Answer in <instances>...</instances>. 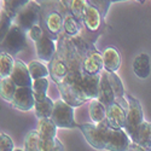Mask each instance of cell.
<instances>
[{
	"instance_id": "cell-32",
	"label": "cell",
	"mask_w": 151,
	"mask_h": 151,
	"mask_svg": "<svg viewBox=\"0 0 151 151\" xmlns=\"http://www.w3.org/2000/svg\"><path fill=\"white\" fill-rule=\"evenodd\" d=\"M15 144L12 139L5 133L0 134V151H15Z\"/></svg>"
},
{
	"instance_id": "cell-18",
	"label": "cell",
	"mask_w": 151,
	"mask_h": 151,
	"mask_svg": "<svg viewBox=\"0 0 151 151\" xmlns=\"http://www.w3.org/2000/svg\"><path fill=\"white\" fill-rule=\"evenodd\" d=\"M104 69L110 73H116L121 67V55L115 47H106L103 52Z\"/></svg>"
},
{
	"instance_id": "cell-28",
	"label": "cell",
	"mask_w": 151,
	"mask_h": 151,
	"mask_svg": "<svg viewBox=\"0 0 151 151\" xmlns=\"http://www.w3.org/2000/svg\"><path fill=\"white\" fill-rule=\"evenodd\" d=\"M41 138L37 131H29L24 138V151H40Z\"/></svg>"
},
{
	"instance_id": "cell-31",
	"label": "cell",
	"mask_w": 151,
	"mask_h": 151,
	"mask_svg": "<svg viewBox=\"0 0 151 151\" xmlns=\"http://www.w3.org/2000/svg\"><path fill=\"white\" fill-rule=\"evenodd\" d=\"M87 3L92 6H94L100 12L102 17L105 18L106 14H108V10L111 5V0H87Z\"/></svg>"
},
{
	"instance_id": "cell-14",
	"label": "cell",
	"mask_w": 151,
	"mask_h": 151,
	"mask_svg": "<svg viewBox=\"0 0 151 151\" xmlns=\"http://www.w3.org/2000/svg\"><path fill=\"white\" fill-rule=\"evenodd\" d=\"M10 78L17 85V87H32L33 86L34 80L29 73L28 64H24L22 60H16L15 68L12 70V74Z\"/></svg>"
},
{
	"instance_id": "cell-19",
	"label": "cell",
	"mask_w": 151,
	"mask_h": 151,
	"mask_svg": "<svg viewBox=\"0 0 151 151\" xmlns=\"http://www.w3.org/2000/svg\"><path fill=\"white\" fill-rule=\"evenodd\" d=\"M57 126L51 117L47 119H39L37 121V133L42 140H55L57 133Z\"/></svg>"
},
{
	"instance_id": "cell-21",
	"label": "cell",
	"mask_w": 151,
	"mask_h": 151,
	"mask_svg": "<svg viewBox=\"0 0 151 151\" xmlns=\"http://www.w3.org/2000/svg\"><path fill=\"white\" fill-rule=\"evenodd\" d=\"M34 109H35V115L37 116V119L51 117L55 109V102L50 97H46L42 100H36Z\"/></svg>"
},
{
	"instance_id": "cell-30",
	"label": "cell",
	"mask_w": 151,
	"mask_h": 151,
	"mask_svg": "<svg viewBox=\"0 0 151 151\" xmlns=\"http://www.w3.org/2000/svg\"><path fill=\"white\" fill-rule=\"evenodd\" d=\"M0 22H1V28H0V36H1V40L7 35V33L10 32L11 27L14 26V19H12L6 12L1 9L0 12Z\"/></svg>"
},
{
	"instance_id": "cell-1",
	"label": "cell",
	"mask_w": 151,
	"mask_h": 151,
	"mask_svg": "<svg viewBox=\"0 0 151 151\" xmlns=\"http://www.w3.org/2000/svg\"><path fill=\"white\" fill-rule=\"evenodd\" d=\"M40 26L51 39H59L64 26V7L59 0H42Z\"/></svg>"
},
{
	"instance_id": "cell-39",
	"label": "cell",
	"mask_w": 151,
	"mask_h": 151,
	"mask_svg": "<svg viewBox=\"0 0 151 151\" xmlns=\"http://www.w3.org/2000/svg\"><path fill=\"white\" fill-rule=\"evenodd\" d=\"M15 151H24V150H22V149H16Z\"/></svg>"
},
{
	"instance_id": "cell-24",
	"label": "cell",
	"mask_w": 151,
	"mask_h": 151,
	"mask_svg": "<svg viewBox=\"0 0 151 151\" xmlns=\"http://www.w3.org/2000/svg\"><path fill=\"white\" fill-rule=\"evenodd\" d=\"M16 91H17V85L12 81L11 78L1 79V81H0V94H1V98L5 102L11 104L12 99H14L16 94Z\"/></svg>"
},
{
	"instance_id": "cell-10",
	"label": "cell",
	"mask_w": 151,
	"mask_h": 151,
	"mask_svg": "<svg viewBox=\"0 0 151 151\" xmlns=\"http://www.w3.org/2000/svg\"><path fill=\"white\" fill-rule=\"evenodd\" d=\"M21 111H29L35 106V97L32 87H17L16 94L10 104Z\"/></svg>"
},
{
	"instance_id": "cell-8",
	"label": "cell",
	"mask_w": 151,
	"mask_h": 151,
	"mask_svg": "<svg viewBox=\"0 0 151 151\" xmlns=\"http://www.w3.org/2000/svg\"><path fill=\"white\" fill-rule=\"evenodd\" d=\"M82 70L85 74L88 75H97L104 70V62H103V53H100L94 47L93 44L90 45L83 57Z\"/></svg>"
},
{
	"instance_id": "cell-5",
	"label": "cell",
	"mask_w": 151,
	"mask_h": 151,
	"mask_svg": "<svg viewBox=\"0 0 151 151\" xmlns=\"http://www.w3.org/2000/svg\"><path fill=\"white\" fill-rule=\"evenodd\" d=\"M127 100L129 103V110L127 112V119H126V126H124V131L131 138V140L133 143H137V138H138V132L142 123L144 122V115H143V108L142 104L138 99L134 97L127 94Z\"/></svg>"
},
{
	"instance_id": "cell-13",
	"label": "cell",
	"mask_w": 151,
	"mask_h": 151,
	"mask_svg": "<svg viewBox=\"0 0 151 151\" xmlns=\"http://www.w3.org/2000/svg\"><path fill=\"white\" fill-rule=\"evenodd\" d=\"M100 103H103L104 106L108 109L109 106H111L115 102V96L112 92L111 85L109 81V76H108V71L104 69L100 73V82H99V91H98V98H97Z\"/></svg>"
},
{
	"instance_id": "cell-38",
	"label": "cell",
	"mask_w": 151,
	"mask_h": 151,
	"mask_svg": "<svg viewBox=\"0 0 151 151\" xmlns=\"http://www.w3.org/2000/svg\"><path fill=\"white\" fill-rule=\"evenodd\" d=\"M137 1H138V3H144L145 0H137Z\"/></svg>"
},
{
	"instance_id": "cell-17",
	"label": "cell",
	"mask_w": 151,
	"mask_h": 151,
	"mask_svg": "<svg viewBox=\"0 0 151 151\" xmlns=\"http://www.w3.org/2000/svg\"><path fill=\"white\" fill-rule=\"evenodd\" d=\"M126 119H127V112L117 103H114L111 106H109L106 109V120H108L109 124L112 126V127L124 128Z\"/></svg>"
},
{
	"instance_id": "cell-7",
	"label": "cell",
	"mask_w": 151,
	"mask_h": 151,
	"mask_svg": "<svg viewBox=\"0 0 151 151\" xmlns=\"http://www.w3.org/2000/svg\"><path fill=\"white\" fill-rule=\"evenodd\" d=\"M51 119L58 128H78L79 126L74 119V106L69 105L62 98L55 102V109Z\"/></svg>"
},
{
	"instance_id": "cell-16",
	"label": "cell",
	"mask_w": 151,
	"mask_h": 151,
	"mask_svg": "<svg viewBox=\"0 0 151 151\" xmlns=\"http://www.w3.org/2000/svg\"><path fill=\"white\" fill-rule=\"evenodd\" d=\"M60 4L63 5L68 12L75 17L81 26V30L83 28V16H85V10L87 7V0H59Z\"/></svg>"
},
{
	"instance_id": "cell-12",
	"label": "cell",
	"mask_w": 151,
	"mask_h": 151,
	"mask_svg": "<svg viewBox=\"0 0 151 151\" xmlns=\"http://www.w3.org/2000/svg\"><path fill=\"white\" fill-rule=\"evenodd\" d=\"M78 128L81 131L82 135L85 137L86 142L91 146L97 150H104V143L102 138V132L98 128L96 123H83L79 124Z\"/></svg>"
},
{
	"instance_id": "cell-25",
	"label": "cell",
	"mask_w": 151,
	"mask_h": 151,
	"mask_svg": "<svg viewBox=\"0 0 151 151\" xmlns=\"http://www.w3.org/2000/svg\"><path fill=\"white\" fill-rule=\"evenodd\" d=\"M135 144L151 151V123L150 122L144 121L142 123L139 132H138V138H137Z\"/></svg>"
},
{
	"instance_id": "cell-37",
	"label": "cell",
	"mask_w": 151,
	"mask_h": 151,
	"mask_svg": "<svg viewBox=\"0 0 151 151\" xmlns=\"http://www.w3.org/2000/svg\"><path fill=\"white\" fill-rule=\"evenodd\" d=\"M117 1H126V0H111V3H117Z\"/></svg>"
},
{
	"instance_id": "cell-23",
	"label": "cell",
	"mask_w": 151,
	"mask_h": 151,
	"mask_svg": "<svg viewBox=\"0 0 151 151\" xmlns=\"http://www.w3.org/2000/svg\"><path fill=\"white\" fill-rule=\"evenodd\" d=\"M63 33L70 37L79 36L81 34V26L75 17L64 9V26H63Z\"/></svg>"
},
{
	"instance_id": "cell-9",
	"label": "cell",
	"mask_w": 151,
	"mask_h": 151,
	"mask_svg": "<svg viewBox=\"0 0 151 151\" xmlns=\"http://www.w3.org/2000/svg\"><path fill=\"white\" fill-rule=\"evenodd\" d=\"M103 24H104V18L100 15V12L94 6L87 4L83 16V29L87 33H91L94 39H97L98 32L103 27Z\"/></svg>"
},
{
	"instance_id": "cell-3",
	"label": "cell",
	"mask_w": 151,
	"mask_h": 151,
	"mask_svg": "<svg viewBox=\"0 0 151 151\" xmlns=\"http://www.w3.org/2000/svg\"><path fill=\"white\" fill-rule=\"evenodd\" d=\"M48 70H50V75H51V78L56 85L62 82L68 75L69 65H68V59H67V47H65L64 33L57 40V52L55 57L52 58V60L50 62Z\"/></svg>"
},
{
	"instance_id": "cell-6",
	"label": "cell",
	"mask_w": 151,
	"mask_h": 151,
	"mask_svg": "<svg viewBox=\"0 0 151 151\" xmlns=\"http://www.w3.org/2000/svg\"><path fill=\"white\" fill-rule=\"evenodd\" d=\"M0 45H1V52L15 56L27 47V33L14 24Z\"/></svg>"
},
{
	"instance_id": "cell-29",
	"label": "cell",
	"mask_w": 151,
	"mask_h": 151,
	"mask_svg": "<svg viewBox=\"0 0 151 151\" xmlns=\"http://www.w3.org/2000/svg\"><path fill=\"white\" fill-rule=\"evenodd\" d=\"M32 88H33V92H34L35 102H36V100L45 99L47 97V88H48V80H47V78L34 80Z\"/></svg>"
},
{
	"instance_id": "cell-2",
	"label": "cell",
	"mask_w": 151,
	"mask_h": 151,
	"mask_svg": "<svg viewBox=\"0 0 151 151\" xmlns=\"http://www.w3.org/2000/svg\"><path fill=\"white\" fill-rule=\"evenodd\" d=\"M102 132V138L105 151H127L132 140L123 128H115L109 124L105 119L97 124Z\"/></svg>"
},
{
	"instance_id": "cell-34",
	"label": "cell",
	"mask_w": 151,
	"mask_h": 151,
	"mask_svg": "<svg viewBox=\"0 0 151 151\" xmlns=\"http://www.w3.org/2000/svg\"><path fill=\"white\" fill-rule=\"evenodd\" d=\"M52 151H65L64 145H63V143L59 139H56V145H55V147H53Z\"/></svg>"
},
{
	"instance_id": "cell-36",
	"label": "cell",
	"mask_w": 151,
	"mask_h": 151,
	"mask_svg": "<svg viewBox=\"0 0 151 151\" xmlns=\"http://www.w3.org/2000/svg\"><path fill=\"white\" fill-rule=\"evenodd\" d=\"M127 151H135L134 150V147H133V145H132V143H131V145H129V147H128V150Z\"/></svg>"
},
{
	"instance_id": "cell-15",
	"label": "cell",
	"mask_w": 151,
	"mask_h": 151,
	"mask_svg": "<svg viewBox=\"0 0 151 151\" xmlns=\"http://www.w3.org/2000/svg\"><path fill=\"white\" fill-rule=\"evenodd\" d=\"M108 76H109V81H110V85H111L112 92H114V96H115V102L119 105H121L126 110V112H128V110H129V103H128L127 97H126V93H124L122 80L120 79V76H119L116 73L108 71Z\"/></svg>"
},
{
	"instance_id": "cell-11",
	"label": "cell",
	"mask_w": 151,
	"mask_h": 151,
	"mask_svg": "<svg viewBox=\"0 0 151 151\" xmlns=\"http://www.w3.org/2000/svg\"><path fill=\"white\" fill-rule=\"evenodd\" d=\"M35 50H36L37 58H39L41 62L50 63L57 52V44L46 33H44L41 39H39L35 42Z\"/></svg>"
},
{
	"instance_id": "cell-4",
	"label": "cell",
	"mask_w": 151,
	"mask_h": 151,
	"mask_svg": "<svg viewBox=\"0 0 151 151\" xmlns=\"http://www.w3.org/2000/svg\"><path fill=\"white\" fill-rule=\"evenodd\" d=\"M41 22V5L37 4L35 0L24 5L18 12L14 19V24L18 26L22 30L28 33L33 27L40 26Z\"/></svg>"
},
{
	"instance_id": "cell-26",
	"label": "cell",
	"mask_w": 151,
	"mask_h": 151,
	"mask_svg": "<svg viewBox=\"0 0 151 151\" xmlns=\"http://www.w3.org/2000/svg\"><path fill=\"white\" fill-rule=\"evenodd\" d=\"M15 63L16 60L12 58V56L1 52L0 53V78L5 79V78H10L12 70L15 68Z\"/></svg>"
},
{
	"instance_id": "cell-33",
	"label": "cell",
	"mask_w": 151,
	"mask_h": 151,
	"mask_svg": "<svg viewBox=\"0 0 151 151\" xmlns=\"http://www.w3.org/2000/svg\"><path fill=\"white\" fill-rule=\"evenodd\" d=\"M44 29L41 26H35L33 27L28 33H27V36L29 37V39H32L34 42H36L39 39H41V36L44 35Z\"/></svg>"
},
{
	"instance_id": "cell-22",
	"label": "cell",
	"mask_w": 151,
	"mask_h": 151,
	"mask_svg": "<svg viewBox=\"0 0 151 151\" xmlns=\"http://www.w3.org/2000/svg\"><path fill=\"white\" fill-rule=\"evenodd\" d=\"M90 117L92 123H100L106 119V108L104 106L103 103H100L98 99H92L90 100Z\"/></svg>"
},
{
	"instance_id": "cell-27",
	"label": "cell",
	"mask_w": 151,
	"mask_h": 151,
	"mask_svg": "<svg viewBox=\"0 0 151 151\" xmlns=\"http://www.w3.org/2000/svg\"><path fill=\"white\" fill-rule=\"evenodd\" d=\"M28 69H29V73L32 75L33 80L47 78L48 75H50L48 68L45 64H42L41 60H32V62H29Z\"/></svg>"
},
{
	"instance_id": "cell-20",
	"label": "cell",
	"mask_w": 151,
	"mask_h": 151,
	"mask_svg": "<svg viewBox=\"0 0 151 151\" xmlns=\"http://www.w3.org/2000/svg\"><path fill=\"white\" fill-rule=\"evenodd\" d=\"M133 71L139 79H146L150 71H151V64H150V56L146 53H140L138 55L132 64Z\"/></svg>"
},
{
	"instance_id": "cell-35",
	"label": "cell",
	"mask_w": 151,
	"mask_h": 151,
	"mask_svg": "<svg viewBox=\"0 0 151 151\" xmlns=\"http://www.w3.org/2000/svg\"><path fill=\"white\" fill-rule=\"evenodd\" d=\"M132 145H133V147H134V150H135V151H149V150H146V149L142 147L140 145H138V144H135V143H133V142H132Z\"/></svg>"
}]
</instances>
